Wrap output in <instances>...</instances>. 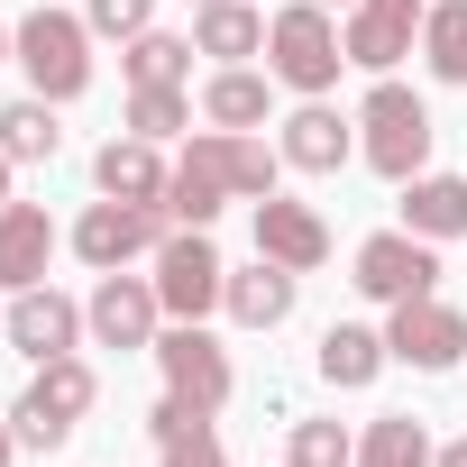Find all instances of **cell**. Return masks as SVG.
<instances>
[{
    "mask_svg": "<svg viewBox=\"0 0 467 467\" xmlns=\"http://www.w3.org/2000/svg\"><path fill=\"white\" fill-rule=\"evenodd\" d=\"M10 56H19V74H28L37 101H83L92 92V19L56 10V0H37V10L19 19Z\"/></svg>",
    "mask_w": 467,
    "mask_h": 467,
    "instance_id": "6da1fadb",
    "label": "cell"
},
{
    "mask_svg": "<svg viewBox=\"0 0 467 467\" xmlns=\"http://www.w3.org/2000/svg\"><path fill=\"white\" fill-rule=\"evenodd\" d=\"M339 19L321 10V0H285V10L266 19V74L285 83V92H303V101H330V83H339Z\"/></svg>",
    "mask_w": 467,
    "mask_h": 467,
    "instance_id": "7a4b0ae2",
    "label": "cell"
},
{
    "mask_svg": "<svg viewBox=\"0 0 467 467\" xmlns=\"http://www.w3.org/2000/svg\"><path fill=\"white\" fill-rule=\"evenodd\" d=\"M358 156L385 174V183H412V174H431V101L421 92H403V83H385L376 74V92L358 101Z\"/></svg>",
    "mask_w": 467,
    "mask_h": 467,
    "instance_id": "3957f363",
    "label": "cell"
},
{
    "mask_svg": "<svg viewBox=\"0 0 467 467\" xmlns=\"http://www.w3.org/2000/svg\"><path fill=\"white\" fill-rule=\"evenodd\" d=\"M92 403H101V376H92V358H47V367L28 376V394L10 403V431H19V449L56 458Z\"/></svg>",
    "mask_w": 467,
    "mask_h": 467,
    "instance_id": "277c9868",
    "label": "cell"
},
{
    "mask_svg": "<svg viewBox=\"0 0 467 467\" xmlns=\"http://www.w3.org/2000/svg\"><path fill=\"white\" fill-rule=\"evenodd\" d=\"M220 294H229V266L211 248V229H165L156 239V303H165V321H202V312H220Z\"/></svg>",
    "mask_w": 467,
    "mask_h": 467,
    "instance_id": "5b68a950",
    "label": "cell"
},
{
    "mask_svg": "<svg viewBox=\"0 0 467 467\" xmlns=\"http://www.w3.org/2000/svg\"><path fill=\"white\" fill-rule=\"evenodd\" d=\"M165 229H174V220H165V202H110V192H101V202L74 220V257H83L92 275H119L129 257H156Z\"/></svg>",
    "mask_w": 467,
    "mask_h": 467,
    "instance_id": "8992f818",
    "label": "cell"
},
{
    "mask_svg": "<svg viewBox=\"0 0 467 467\" xmlns=\"http://www.w3.org/2000/svg\"><path fill=\"white\" fill-rule=\"evenodd\" d=\"M367 303H421V294H440V257H431V239H412V229H376V239L358 248V275H348Z\"/></svg>",
    "mask_w": 467,
    "mask_h": 467,
    "instance_id": "52a82bcc",
    "label": "cell"
},
{
    "mask_svg": "<svg viewBox=\"0 0 467 467\" xmlns=\"http://www.w3.org/2000/svg\"><path fill=\"white\" fill-rule=\"evenodd\" d=\"M147 358L165 367V394H183V403H202V412H220L229 394H239V376H229V348H220L202 321L156 330V348H147Z\"/></svg>",
    "mask_w": 467,
    "mask_h": 467,
    "instance_id": "ba28073f",
    "label": "cell"
},
{
    "mask_svg": "<svg viewBox=\"0 0 467 467\" xmlns=\"http://www.w3.org/2000/svg\"><path fill=\"white\" fill-rule=\"evenodd\" d=\"M83 303L74 294H56V285H28V294H10V312H0V339H10L28 367H47V358H74L83 348Z\"/></svg>",
    "mask_w": 467,
    "mask_h": 467,
    "instance_id": "9c48e42d",
    "label": "cell"
},
{
    "mask_svg": "<svg viewBox=\"0 0 467 467\" xmlns=\"http://www.w3.org/2000/svg\"><path fill=\"white\" fill-rule=\"evenodd\" d=\"M421 10H431V0H358V10L339 19V56L358 74H394L421 47Z\"/></svg>",
    "mask_w": 467,
    "mask_h": 467,
    "instance_id": "30bf717a",
    "label": "cell"
},
{
    "mask_svg": "<svg viewBox=\"0 0 467 467\" xmlns=\"http://www.w3.org/2000/svg\"><path fill=\"white\" fill-rule=\"evenodd\" d=\"M220 202H239L229 192V129H202L183 156H174V183H165V220L174 229H211Z\"/></svg>",
    "mask_w": 467,
    "mask_h": 467,
    "instance_id": "8fae6325",
    "label": "cell"
},
{
    "mask_svg": "<svg viewBox=\"0 0 467 467\" xmlns=\"http://www.w3.org/2000/svg\"><path fill=\"white\" fill-rule=\"evenodd\" d=\"M385 348H394V367H421V376H440V367H458V358H467V312H458V303H440V294H421V303H394V321H385Z\"/></svg>",
    "mask_w": 467,
    "mask_h": 467,
    "instance_id": "7c38bea8",
    "label": "cell"
},
{
    "mask_svg": "<svg viewBox=\"0 0 467 467\" xmlns=\"http://www.w3.org/2000/svg\"><path fill=\"white\" fill-rule=\"evenodd\" d=\"M83 321H92V348H156V321H165V303H156V275H101L92 285V303H83Z\"/></svg>",
    "mask_w": 467,
    "mask_h": 467,
    "instance_id": "4fadbf2b",
    "label": "cell"
},
{
    "mask_svg": "<svg viewBox=\"0 0 467 467\" xmlns=\"http://www.w3.org/2000/svg\"><path fill=\"white\" fill-rule=\"evenodd\" d=\"M257 257H275V266H294V275L330 266V220H321L312 202L266 192V202H257Z\"/></svg>",
    "mask_w": 467,
    "mask_h": 467,
    "instance_id": "5bb4252c",
    "label": "cell"
},
{
    "mask_svg": "<svg viewBox=\"0 0 467 467\" xmlns=\"http://www.w3.org/2000/svg\"><path fill=\"white\" fill-rule=\"evenodd\" d=\"M56 220H47V202H0V294H28V285H47V266H56Z\"/></svg>",
    "mask_w": 467,
    "mask_h": 467,
    "instance_id": "9a60e30c",
    "label": "cell"
},
{
    "mask_svg": "<svg viewBox=\"0 0 467 467\" xmlns=\"http://www.w3.org/2000/svg\"><path fill=\"white\" fill-rule=\"evenodd\" d=\"M294 294H303V275H294V266H275V257H257V266L229 275L220 312L239 321V330H285V321H294Z\"/></svg>",
    "mask_w": 467,
    "mask_h": 467,
    "instance_id": "2e32d148",
    "label": "cell"
},
{
    "mask_svg": "<svg viewBox=\"0 0 467 467\" xmlns=\"http://www.w3.org/2000/svg\"><path fill=\"white\" fill-rule=\"evenodd\" d=\"M348 129H358V119H339L330 101H303V110L285 119V138H275V147H285V165H294V174H339V165L358 156V138H348Z\"/></svg>",
    "mask_w": 467,
    "mask_h": 467,
    "instance_id": "e0dca14e",
    "label": "cell"
},
{
    "mask_svg": "<svg viewBox=\"0 0 467 467\" xmlns=\"http://www.w3.org/2000/svg\"><path fill=\"white\" fill-rule=\"evenodd\" d=\"M312 367H321V385H339V394H367V385L394 367V348H385V330H367V321H330Z\"/></svg>",
    "mask_w": 467,
    "mask_h": 467,
    "instance_id": "ac0fdd59",
    "label": "cell"
},
{
    "mask_svg": "<svg viewBox=\"0 0 467 467\" xmlns=\"http://www.w3.org/2000/svg\"><path fill=\"white\" fill-rule=\"evenodd\" d=\"M192 56H220V65L266 56V10L257 0H202L192 10Z\"/></svg>",
    "mask_w": 467,
    "mask_h": 467,
    "instance_id": "d6986e66",
    "label": "cell"
},
{
    "mask_svg": "<svg viewBox=\"0 0 467 467\" xmlns=\"http://www.w3.org/2000/svg\"><path fill=\"white\" fill-rule=\"evenodd\" d=\"M92 183H101L110 202H165L174 165L156 156V138H110V147L92 156Z\"/></svg>",
    "mask_w": 467,
    "mask_h": 467,
    "instance_id": "ffe728a7",
    "label": "cell"
},
{
    "mask_svg": "<svg viewBox=\"0 0 467 467\" xmlns=\"http://www.w3.org/2000/svg\"><path fill=\"white\" fill-rule=\"evenodd\" d=\"M266 101H275V74L220 65V74L202 83V129H266Z\"/></svg>",
    "mask_w": 467,
    "mask_h": 467,
    "instance_id": "44dd1931",
    "label": "cell"
},
{
    "mask_svg": "<svg viewBox=\"0 0 467 467\" xmlns=\"http://www.w3.org/2000/svg\"><path fill=\"white\" fill-rule=\"evenodd\" d=\"M403 229L412 239H467V174H412L403 183Z\"/></svg>",
    "mask_w": 467,
    "mask_h": 467,
    "instance_id": "7402d4cb",
    "label": "cell"
},
{
    "mask_svg": "<svg viewBox=\"0 0 467 467\" xmlns=\"http://www.w3.org/2000/svg\"><path fill=\"white\" fill-rule=\"evenodd\" d=\"M421 65H431V83L467 92V0H431L421 10Z\"/></svg>",
    "mask_w": 467,
    "mask_h": 467,
    "instance_id": "603a6c76",
    "label": "cell"
},
{
    "mask_svg": "<svg viewBox=\"0 0 467 467\" xmlns=\"http://www.w3.org/2000/svg\"><path fill=\"white\" fill-rule=\"evenodd\" d=\"M56 147H65V129H56V101H10L0 110V156L10 165H56Z\"/></svg>",
    "mask_w": 467,
    "mask_h": 467,
    "instance_id": "cb8c5ba5",
    "label": "cell"
},
{
    "mask_svg": "<svg viewBox=\"0 0 467 467\" xmlns=\"http://www.w3.org/2000/svg\"><path fill=\"white\" fill-rule=\"evenodd\" d=\"M358 467H440V458H431V431L412 412H376L358 431Z\"/></svg>",
    "mask_w": 467,
    "mask_h": 467,
    "instance_id": "d4e9b609",
    "label": "cell"
},
{
    "mask_svg": "<svg viewBox=\"0 0 467 467\" xmlns=\"http://www.w3.org/2000/svg\"><path fill=\"white\" fill-rule=\"evenodd\" d=\"M275 174H285V147H266L257 129H229V192H239V202H266Z\"/></svg>",
    "mask_w": 467,
    "mask_h": 467,
    "instance_id": "484cf974",
    "label": "cell"
},
{
    "mask_svg": "<svg viewBox=\"0 0 467 467\" xmlns=\"http://www.w3.org/2000/svg\"><path fill=\"white\" fill-rule=\"evenodd\" d=\"M192 119V101H183V83H129V138H174Z\"/></svg>",
    "mask_w": 467,
    "mask_h": 467,
    "instance_id": "4316f807",
    "label": "cell"
},
{
    "mask_svg": "<svg viewBox=\"0 0 467 467\" xmlns=\"http://www.w3.org/2000/svg\"><path fill=\"white\" fill-rule=\"evenodd\" d=\"M129 83H183L192 74V37H165V28H147V37H129Z\"/></svg>",
    "mask_w": 467,
    "mask_h": 467,
    "instance_id": "83f0119b",
    "label": "cell"
},
{
    "mask_svg": "<svg viewBox=\"0 0 467 467\" xmlns=\"http://www.w3.org/2000/svg\"><path fill=\"white\" fill-rule=\"evenodd\" d=\"M285 467H358V431L348 421H294Z\"/></svg>",
    "mask_w": 467,
    "mask_h": 467,
    "instance_id": "f1b7e54d",
    "label": "cell"
},
{
    "mask_svg": "<svg viewBox=\"0 0 467 467\" xmlns=\"http://www.w3.org/2000/svg\"><path fill=\"white\" fill-rule=\"evenodd\" d=\"M83 19H92V37H147L156 28V0H83Z\"/></svg>",
    "mask_w": 467,
    "mask_h": 467,
    "instance_id": "f546056e",
    "label": "cell"
},
{
    "mask_svg": "<svg viewBox=\"0 0 467 467\" xmlns=\"http://www.w3.org/2000/svg\"><path fill=\"white\" fill-rule=\"evenodd\" d=\"M192 431H211V412H202V403H183V394H156L147 440H156V449H174V440H192Z\"/></svg>",
    "mask_w": 467,
    "mask_h": 467,
    "instance_id": "4dcf8cb0",
    "label": "cell"
},
{
    "mask_svg": "<svg viewBox=\"0 0 467 467\" xmlns=\"http://www.w3.org/2000/svg\"><path fill=\"white\" fill-rule=\"evenodd\" d=\"M165 467H229V458H220V431H192V440H174V449H165Z\"/></svg>",
    "mask_w": 467,
    "mask_h": 467,
    "instance_id": "1f68e13d",
    "label": "cell"
},
{
    "mask_svg": "<svg viewBox=\"0 0 467 467\" xmlns=\"http://www.w3.org/2000/svg\"><path fill=\"white\" fill-rule=\"evenodd\" d=\"M10 458H19V431H10V421H0V467H10Z\"/></svg>",
    "mask_w": 467,
    "mask_h": 467,
    "instance_id": "d6a6232c",
    "label": "cell"
},
{
    "mask_svg": "<svg viewBox=\"0 0 467 467\" xmlns=\"http://www.w3.org/2000/svg\"><path fill=\"white\" fill-rule=\"evenodd\" d=\"M440 467H467V440H449V449H440Z\"/></svg>",
    "mask_w": 467,
    "mask_h": 467,
    "instance_id": "836d02e7",
    "label": "cell"
},
{
    "mask_svg": "<svg viewBox=\"0 0 467 467\" xmlns=\"http://www.w3.org/2000/svg\"><path fill=\"white\" fill-rule=\"evenodd\" d=\"M0 202H10V156H0Z\"/></svg>",
    "mask_w": 467,
    "mask_h": 467,
    "instance_id": "e575fe53",
    "label": "cell"
},
{
    "mask_svg": "<svg viewBox=\"0 0 467 467\" xmlns=\"http://www.w3.org/2000/svg\"><path fill=\"white\" fill-rule=\"evenodd\" d=\"M10 37H19V28H0V65H10Z\"/></svg>",
    "mask_w": 467,
    "mask_h": 467,
    "instance_id": "d590c367",
    "label": "cell"
},
{
    "mask_svg": "<svg viewBox=\"0 0 467 467\" xmlns=\"http://www.w3.org/2000/svg\"><path fill=\"white\" fill-rule=\"evenodd\" d=\"M321 10H358V0H321Z\"/></svg>",
    "mask_w": 467,
    "mask_h": 467,
    "instance_id": "8d00e7d4",
    "label": "cell"
},
{
    "mask_svg": "<svg viewBox=\"0 0 467 467\" xmlns=\"http://www.w3.org/2000/svg\"><path fill=\"white\" fill-rule=\"evenodd\" d=\"M192 10H202V0H192Z\"/></svg>",
    "mask_w": 467,
    "mask_h": 467,
    "instance_id": "74e56055",
    "label": "cell"
}]
</instances>
